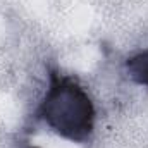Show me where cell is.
Segmentation results:
<instances>
[{"label":"cell","mask_w":148,"mask_h":148,"mask_svg":"<svg viewBox=\"0 0 148 148\" xmlns=\"http://www.w3.org/2000/svg\"><path fill=\"white\" fill-rule=\"evenodd\" d=\"M38 115L45 126L71 143H86L95 131V105L88 91L69 76L50 74Z\"/></svg>","instance_id":"obj_1"},{"label":"cell","mask_w":148,"mask_h":148,"mask_svg":"<svg viewBox=\"0 0 148 148\" xmlns=\"http://www.w3.org/2000/svg\"><path fill=\"white\" fill-rule=\"evenodd\" d=\"M124 67H126L127 77L133 83L148 88V48L140 50L138 53L131 55L126 60Z\"/></svg>","instance_id":"obj_2"}]
</instances>
